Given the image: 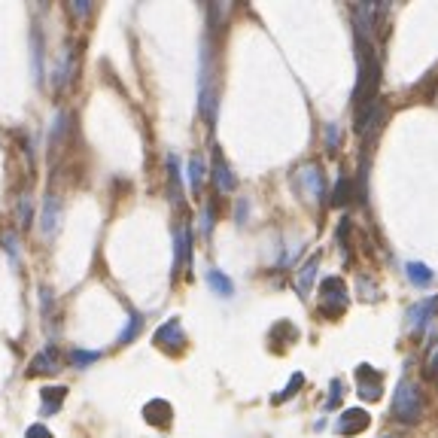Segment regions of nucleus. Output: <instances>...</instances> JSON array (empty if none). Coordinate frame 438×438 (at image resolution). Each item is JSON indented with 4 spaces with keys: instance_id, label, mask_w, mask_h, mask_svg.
I'll return each mask as SVG.
<instances>
[{
    "instance_id": "obj_1",
    "label": "nucleus",
    "mask_w": 438,
    "mask_h": 438,
    "mask_svg": "<svg viewBox=\"0 0 438 438\" xmlns=\"http://www.w3.org/2000/svg\"><path fill=\"white\" fill-rule=\"evenodd\" d=\"M423 411H426V402H423L420 387L414 384L411 377H402L399 387H396V396H392V405H390L392 420H399V423H420Z\"/></svg>"
},
{
    "instance_id": "obj_2",
    "label": "nucleus",
    "mask_w": 438,
    "mask_h": 438,
    "mask_svg": "<svg viewBox=\"0 0 438 438\" xmlns=\"http://www.w3.org/2000/svg\"><path fill=\"white\" fill-rule=\"evenodd\" d=\"M198 110L207 125L217 122V76L210 67V49L204 43V55H201V76H198Z\"/></svg>"
},
{
    "instance_id": "obj_3",
    "label": "nucleus",
    "mask_w": 438,
    "mask_h": 438,
    "mask_svg": "<svg viewBox=\"0 0 438 438\" xmlns=\"http://www.w3.org/2000/svg\"><path fill=\"white\" fill-rule=\"evenodd\" d=\"M76 61H80V55L73 52V43H67V46L61 49V55H58V61H55V67H52V88L55 92H64V88L73 83Z\"/></svg>"
},
{
    "instance_id": "obj_4",
    "label": "nucleus",
    "mask_w": 438,
    "mask_h": 438,
    "mask_svg": "<svg viewBox=\"0 0 438 438\" xmlns=\"http://www.w3.org/2000/svg\"><path fill=\"white\" fill-rule=\"evenodd\" d=\"M152 344H155V347H162V350H167V353L183 350V347H186V332H183V323H179L177 317L165 320V323L159 325V329H155V335H152Z\"/></svg>"
},
{
    "instance_id": "obj_5",
    "label": "nucleus",
    "mask_w": 438,
    "mask_h": 438,
    "mask_svg": "<svg viewBox=\"0 0 438 438\" xmlns=\"http://www.w3.org/2000/svg\"><path fill=\"white\" fill-rule=\"evenodd\" d=\"M320 296H323V305H320V313L323 317H338L335 313V301H338L341 308H347V286H344V280L341 277H325L323 280V286H320Z\"/></svg>"
},
{
    "instance_id": "obj_6",
    "label": "nucleus",
    "mask_w": 438,
    "mask_h": 438,
    "mask_svg": "<svg viewBox=\"0 0 438 438\" xmlns=\"http://www.w3.org/2000/svg\"><path fill=\"white\" fill-rule=\"evenodd\" d=\"M183 265H192V226L189 222H179L174 229V277L179 274Z\"/></svg>"
},
{
    "instance_id": "obj_7",
    "label": "nucleus",
    "mask_w": 438,
    "mask_h": 438,
    "mask_svg": "<svg viewBox=\"0 0 438 438\" xmlns=\"http://www.w3.org/2000/svg\"><path fill=\"white\" fill-rule=\"evenodd\" d=\"M356 390H359V396H363L365 402L380 399V392H384V375H380L377 368L363 363L356 368Z\"/></svg>"
},
{
    "instance_id": "obj_8",
    "label": "nucleus",
    "mask_w": 438,
    "mask_h": 438,
    "mask_svg": "<svg viewBox=\"0 0 438 438\" xmlns=\"http://www.w3.org/2000/svg\"><path fill=\"white\" fill-rule=\"evenodd\" d=\"M298 186L305 189V195L308 201H320L325 195V179H323V171H320V165H305L298 171Z\"/></svg>"
},
{
    "instance_id": "obj_9",
    "label": "nucleus",
    "mask_w": 438,
    "mask_h": 438,
    "mask_svg": "<svg viewBox=\"0 0 438 438\" xmlns=\"http://www.w3.org/2000/svg\"><path fill=\"white\" fill-rule=\"evenodd\" d=\"M368 423H372L368 411H363V408H347L341 417L335 420V432H338V435H359L363 429H368Z\"/></svg>"
},
{
    "instance_id": "obj_10",
    "label": "nucleus",
    "mask_w": 438,
    "mask_h": 438,
    "mask_svg": "<svg viewBox=\"0 0 438 438\" xmlns=\"http://www.w3.org/2000/svg\"><path fill=\"white\" fill-rule=\"evenodd\" d=\"M210 177H213V183H217V189L219 192H234L238 189V177L231 174V167H229V162L222 159V152L213 146V167H210Z\"/></svg>"
},
{
    "instance_id": "obj_11",
    "label": "nucleus",
    "mask_w": 438,
    "mask_h": 438,
    "mask_svg": "<svg viewBox=\"0 0 438 438\" xmlns=\"http://www.w3.org/2000/svg\"><path fill=\"white\" fill-rule=\"evenodd\" d=\"M58 222H61V198L58 195H46V201H43V213H40L43 238H52V234L58 231Z\"/></svg>"
},
{
    "instance_id": "obj_12",
    "label": "nucleus",
    "mask_w": 438,
    "mask_h": 438,
    "mask_svg": "<svg viewBox=\"0 0 438 438\" xmlns=\"http://www.w3.org/2000/svg\"><path fill=\"white\" fill-rule=\"evenodd\" d=\"M55 372H61V359H58V350L55 347H43V350L31 359V365H28V377L33 375H55Z\"/></svg>"
},
{
    "instance_id": "obj_13",
    "label": "nucleus",
    "mask_w": 438,
    "mask_h": 438,
    "mask_svg": "<svg viewBox=\"0 0 438 438\" xmlns=\"http://www.w3.org/2000/svg\"><path fill=\"white\" fill-rule=\"evenodd\" d=\"M438 313V296L435 298H426V301H417L414 308H408V325L411 329H423L426 323Z\"/></svg>"
},
{
    "instance_id": "obj_14",
    "label": "nucleus",
    "mask_w": 438,
    "mask_h": 438,
    "mask_svg": "<svg viewBox=\"0 0 438 438\" xmlns=\"http://www.w3.org/2000/svg\"><path fill=\"white\" fill-rule=\"evenodd\" d=\"M207 280V286L213 289V296H219V298H231L234 296V283H231V277L229 274H222L219 268H210V271L204 274Z\"/></svg>"
},
{
    "instance_id": "obj_15",
    "label": "nucleus",
    "mask_w": 438,
    "mask_h": 438,
    "mask_svg": "<svg viewBox=\"0 0 438 438\" xmlns=\"http://www.w3.org/2000/svg\"><path fill=\"white\" fill-rule=\"evenodd\" d=\"M167 183H171V201L179 207L183 204V174H179V159L174 152L167 155Z\"/></svg>"
},
{
    "instance_id": "obj_16",
    "label": "nucleus",
    "mask_w": 438,
    "mask_h": 438,
    "mask_svg": "<svg viewBox=\"0 0 438 438\" xmlns=\"http://www.w3.org/2000/svg\"><path fill=\"white\" fill-rule=\"evenodd\" d=\"M186 177H189V189H192L195 195H201V189H204V179H207V165H204V159H201L198 152L189 159Z\"/></svg>"
},
{
    "instance_id": "obj_17",
    "label": "nucleus",
    "mask_w": 438,
    "mask_h": 438,
    "mask_svg": "<svg viewBox=\"0 0 438 438\" xmlns=\"http://www.w3.org/2000/svg\"><path fill=\"white\" fill-rule=\"evenodd\" d=\"M317 268H320V256H311V259L298 268V277H296V286L301 296H311V286H313V280H317Z\"/></svg>"
},
{
    "instance_id": "obj_18",
    "label": "nucleus",
    "mask_w": 438,
    "mask_h": 438,
    "mask_svg": "<svg viewBox=\"0 0 438 438\" xmlns=\"http://www.w3.org/2000/svg\"><path fill=\"white\" fill-rule=\"evenodd\" d=\"M405 274H408V280H411V283L417 286V289H426V286H429L432 280H435V271H432L429 265H423V262H408V265H405Z\"/></svg>"
},
{
    "instance_id": "obj_19",
    "label": "nucleus",
    "mask_w": 438,
    "mask_h": 438,
    "mask_svg": "<svg viewBox=\"0 0 438 438\" xmlns=\"http://www.w3.org/2000/svg\"><path fill=\"white\" fill-rule=\"evenodd\" d=\"M64 396H67V387H43L40 390V399H43V417L46 414H55L61 408V402H64Z\"/></svg>"
},
{
    "instance_id": "obj_20",
    "label": "nucleus",
    "mask_w": 438,
    "mask_h": 438,
    "mask_svg": "<svg viewBox=\"0 0 438 438\" xmlns=\"http://www.w3.org/2000/svg\"><path fill=\"white\" fill-rule=\"evenodd\" d=\"M143 414H146V420H150V423L167 426V423H171V414H174V411H171V405H167L165 399H152L150 405L143 408Z\"/></svg>"
},
{
    "instance_id": "obj_21",
    "label": "nucleus",
    "mask_w": 438,
    "mask_h": 438,
    "mask_svg": "<svg viewBox=\"0 0 438 438\" xmlns=\"http://www.w3.org/2000/svg\"><path fill=\"white\" fill-rule=\"evenodd\" d=\"M350 198H353V179L350 177H338V183H335V189H332L329 204L332 207H344Z\"/></svg>"
},
{
    "instance_id": "obj_22",
    "label": "nucleus",
    "mask_w": 438,
    "mask_h": 438,
    "mask_svg": "<svg viewBox=\"0 0 438 438\" xmlns=\"http://www.w3.org/2000/svg\"><path fill=\"white\" fill-rule=\"evenodd\" d=\"M140 329H143V313H137V311H131V317H128V325L119 332V338H116V344L119 347H125V344H131L134 338L140 335Z\"/></svg>"
},
{
    "instance_id": "obj_23",
    "label": "nucleus",
    "mask_w": 438,
    "mask_h": 438,
    "mask_svg": "<svg viewBox=\"0 0 438 438\" xmlns=\"http://www.w3.org/2000/svg\"><path fill=\"white\" fill-rule=\"evenodd\" d=\"M31 46H33V73H37V83H43V33H40V28L31 31Z\"/></svg>"
},
{
    "instance_id": "obj_24",
    "label": "nucleus",
    "mask_w": 438,
    "mask_h": 438,
    "mask_svg": "<svg viewBox=\"0 0 438 438\" xmlns=\"http://www.w3.org/2000/svg\"><path fill=\"white\" fill-rule=\"evenodd\" d=\"M31 217H33V201H31V195L25 192V195L19 198V210H16L19 229H28V226H31Z\"/></svg>"
},
{
    "instance_id": "obj_25",
    "label": "nucleus",
    "mask_w": 438,
    "mask_h": 438,
    "mask_svg": "<svg viewBox=\"0 0 438 438\" xmlns=\"http://www.w3.org/2000/svg\"><path fill=\"white\" fill-rule=\"evenodd\" d=\"M98 359H100L98 350H80V347H73V350H71V363H73L76 368H85V365L98 363Z\"/></svg>"
},
{
    "instance_id": "obj_26",
    "label": "nucleus",
    "mask_w": 438,
    "mask_h": 438,
    "mask_svg": "<svg viewBox=\"0 0 438 438\" xmlns=\"http://www.w3.org/2000/svg\"><path fill=\"white\" fill-rule=\"evenodd\" d=\"M323 143H325V150H329V152L338 150V143H341V128H338V122H329V125H325Z\"/></svg>"
},
{
    "instance_id": "obj_27",
    "label": "nucleus",
    "mask_w": 438,
    "mask_h": 438,
    "mask_svg": "<svg viewBox=\"0 0 438 438\" xmlns=\"http://www.w3.org/2000/svg\"><path fill=\"white\" fill-rule=\"evenodd\" d=\"M301 384H305V377H301V375H292V380H289V387H286L283 392H280V396H277V402H280V399H292V396H296V390H298Z\"/></svg>"
},
{
    "instance_id": "obj_28",
    "label": "nucleus",
    "mask_w": 438,
    "mask_h": 438,
    "mask_svg": "<svg viewBox=\"0 0 438 438\" xmlns=\"http://www.w3.org/2000/svg\"><path fill=\"white\" fill-rule=\"evenodd\" d=\"M210 229H213V207L207 204L204 213H201V234H204V238H210Z\"/></svg>"
},
{
    "instance_id": "obj_29",
    "label": "nucleus",
    "mask_w": 438,
    "mask_h": 438,
    "mask_svg": "<svg viewBox=\"0 0 438 438\" xmlns=\"http://www.w3.org/2000/svg\"><path fill=\"white\" fill-rule=\"evenodd\" d=\"M25 438H55L46 426L43 423H33V426H28V432H25Z\"/></svg>"
},
{
    "instance_id": "obj_30",
    "label": "nucleus",
    "mask_w": 438,
    "mask_h": 438,
    "mask_svg": "<svg viewBox=\"0 0 438 438\" xmlns=\"http://www.w3.org/2000/svg\"><path fill=\"white\" fill-rule=\"evenodd\" d=\"M4 244H6V253H9V259H19V244H16V234H4Z\"/></svg>"
},
{
    "instance_id": "obj_31",
    "label": "nucleus",
    "mask_w": 438,
    "mask_h": 438,
    "mask_svg": "<svg viewBox=\"0 0 438 438\" xmlns=\"http://www.w3.org/2000/svg\"><path fill=\"white\" fill-rule=\"evenodd\" d=\"M246 213H250V201L241 198V201H238V210H234V219L244 222V219H246Z\"/></svg>"
},
{
    "instance_id": "obj_32",
    "label": "nucleus",
    "mask_w": 438,
    "mask_h": 438,
    "mask_svg": "<svg viewBox=\"0 0 438 438\" xmlns=\"http://www.w3.org/2000/svg\"><path fill=\"white\" fill-rule=\"evenodd\" d=\"M71 9L76 16H88L92 13V4H88V0H76V4H71Z\"/></svg>"
},
{
    "instance_id": "obj_33",
    "label": "nucleus",
    "mask_w": 438,
    "mask_h": 438,
    "mask_svg": "<svg viewBox=\"0 0 438 438\" xmlns=\"http://www.w3.org/2000/svg\"><path fill=\"white\" fill-rule=\"evenodd\" d=\"M338 402H341V384H338V380H335V384H332V396H329V402H325V405H338Z\"/></svg>"
},
{
    "instance_id": "obj_34",
    "label": "nucleus",
    "mask_w": 438,
    "mask_h": 438,
    "mask_svg": "<svg viewBox=\"0 0 438 438\" xmlns=\"http://www.w3.org/2000/svg\"><path fill=\"white\" fill-rule=\"evenodd\" d=\"M380 438H392V435H380Z\"/></svg>"
}]
</instances>
